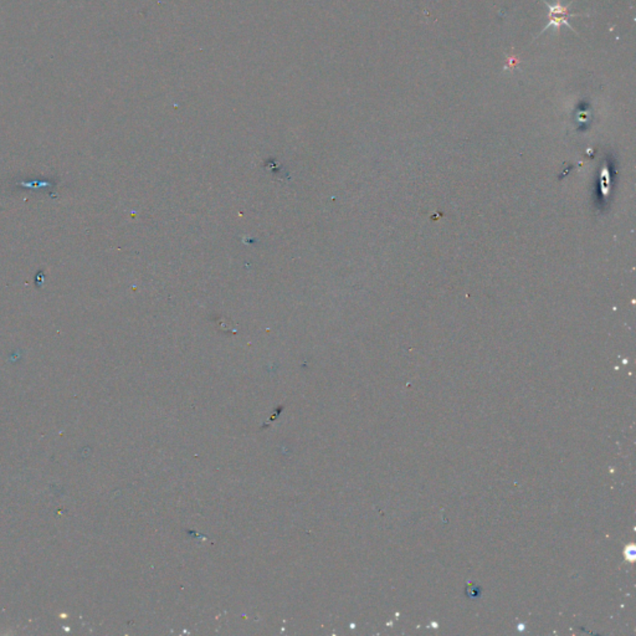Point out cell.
Returning a JSON list of instances; mask_svg holds the SVG:
<instances>
[{
    "instance_id": "6da1fadb",
    "label": "cell",
    "mask_w": 636,
    "mask_h": 636,
    "mask_svg": "<svg viewBox=\"0 0 636 636\" xmlns=\"http://www.w3.org/2000/svg\"><path fill=\"white\" fill-rule=\"evenodd\" d=\"M543 3H545V6L548 8V23L545 25V29L542 30V32L547 30V29H550L552 26H553L554 29H556V30H559L562 25L568 26L570 30L577 32V31L572 28V25L569 24L568 19L570 18V17H581V15H584V14H574V12H569L568 8L572 3H569L568 6H562L561 3H556L554 6H551V4L547 3L545 0H543ZM542 32H541V34H542Z\"/></svg>"
}]
</instances>
